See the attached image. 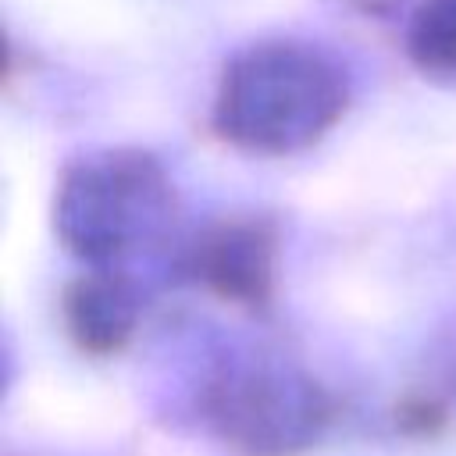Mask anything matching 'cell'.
<instances>
[{
  "label": "cell",
  "instance_id": "1",
  "mask_svg": "<svg viewBox=\"0 0 456 456\" xmlns=\"http://www.w3.org/2000/svg\"><path fill=\"white\" fill-rule=\"evenodd\" d=\"M349 107L346 68L321 46L267 39L239 50L217 82L210 128L221 142L285 157L314 146Z\"/></svg>",
  "mask_w": 456,
  "mask_h": 456
},
{
  "label": "cell",
  "instance_id": "2",
  "mask_svg": "<svg viewBox=\"0 0 456 456\" xmlns=\"http://www.w3.org/2000/svg\"><path fill=\"white\" fill-rule=\"evenodd\" d=\"M175 217V189L146 150H103L64 167L53 196V232L64 249L114 271L135 246L160 235Z\"/></svg>",
  "mask_w": 456,
  "mask_h": 456
},
{
  "label": "cell",
  "instance_id": "3",
  "mask_svg": "<svg viewBox=\"0 0 456 456\" xmlns=\"http://www.w3.org/2000/svg\"><path fill=\"white\" fill-rule=\"evenodd\" d=\"M214 431L242 456H296L310 449L331 406L317 381L278 363L228 367L207 395Z\"/></svg>",
  "mask_w": 456,
  "mask_h": 456
},
{
  "label": "cell",
  "instance_id": "4",
  "mask_svg": "<svg viewBox=\"0 0 456 456\" xmlns=\"http://www.w3.org/2000/svg\"><path fill=\"white\" fill-rule=\"evenodd\" d=\"M182 264L207 292L256 310L267 306L274 292L278 232L264 217L217 221L189 242Z\"/></svg>",
  "mask_w": 456,
  "mask_h": 456
},
{
  "label": "cell",
  "instance_id": "5",
  "mask_svg": "<svg viewBox=\"0 0 456 456\" xmlns=\"http://www.w3.org/2000/svg\"><path fill=\"white\" fill-rule=\"evenodd\" d=\"M139 289L121 271H93L68 285L61 299L64 328L82 353H118L139 324Z\"/></svg>",
  "mask_w": 456,
  "mask_h": 456
},
{
  "label": "cell",
  "instance_id": "6",
  "mask_svg": "<svg viewBox=\"0 0 456 456\" xmlns=\"http://www.w3.org/2000/svg\"><path fill=\"white\" fill-rule=\"evenodd\" d=\"M406 53L424 78L456 86V0L417 4L406 28Z\"/></svg>",
  "mask_w": 456,
  "mask_h": 456
}]
</instances>
